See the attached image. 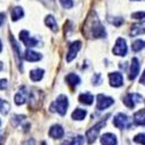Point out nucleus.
Masks as SVG:
<instances>
[{
  "label": "nucleus",
  "instance_id": "nucleus-1",
  "mask_svg": "<svg viewBox=\"0 0 145 145\" xmlns=\"http://www.w3.org/2000/svg\"><path fill=\"white\" fill-rule=\"evenodd\" d=\"M84 34H85V37H86V36H92L93 39L106 37L105 27L101 25V22L98 19V16L94 15V13H92L88 16V19L86 20Z\"/></svg>",
  "mask_w": 145,
  "mask_h": 145
},
{
  "label": "nucleus",
  "instance_id": "nucleus-2",
  "mask_svg": "<svg viewBox=\"0 0 145 145\" xmlns=\"http://www.w3.org/2000/svg\"><path fill=\"white\" fill-rule=\"evenodd\" d=\"M67 107H69V99H67L66 95L62 94V95H59L58 98L51 103L50 110L58 113L60 116H64V115L66 114Z\"/></svg>",
  "mask_w": 145,
  "mask_h": 145
},
{
  "label": "nucleus",
  "instance_id": "nucleus-3",
  "mask_svg": "<svg viewBox=\"0 0 145 145\" xmlns=\"http://www.w3.org/2000/svg\"><path fill=\"white\" fill-rule=\"evenodd\" d=\"M109 116H110V114H107L105 118L100 120L95 125H93L91 129H88V130L86 131V139H87V143H88V144H92V143L95 142V139L98 138V136H99L100 130L106 125V123H107V118L109 117Z\"/></svg>",
  "mask_w": 145,
  "mask_h": 145
},
{
  "label": "nucleus",
  "instance_id": "nucleus-4",
  "mask_svg": "<svg viewBox=\"0 0 145 145\" xmlns=\"http://www.w3.org/2000/svg\"><path fill=\"white\" fill-rule=\"evenodd\" d=\"M112 105H114V99L110 96H106L103 94L96 95V109L98 110H105L107 108H109Z\"/></svg>",
  "mask_w": 145,
  "mask_h": 145
},
{
  "label": "nucleus",
  "instance_id": "nucleus-5",
  "mask_svg": "<svg viewBox=\"0 0 145 145\" xmlns=\"http://www.w3.org/2000/svg\"><path fill=\"white\" fill-rule=\"evenodd\" d=\"M143 98H142V95L138 94V93H128L124 95V98H123V103L130 108V109H132V108H135V106L139 102H142Z\"/></svg>",
  "mask_w": 145,
  "mask_h": 145
},
{
  "label": "nucleus",
  "instance_id": "nucleus-6",
  "mask_svg": "<svg viewBox=\"0 0 145 145\" xmlns=\"http://www.w3.org/2000/svg\"><path fill=\"white\" fill-rule=\"evenodd\" d=\"M127 52H128V46H127V42L122 37H118L115 42V45L113 48V54L116 55V56H127Z\"/></svg>",
  "mask_w": 145,
  "mask_h": 145
},
{
  "label": "nucleus",
  "instance_id": "nucleus-7",
  "mask_svg": "<svg viewBox=\"0 0 145 145\" xmlns=\"http://www.w3.org/2000/svg\"><path fill=\"white\" fill-rule=\"evenodd\" d=\"M20 40L27 48L37 46V44H39V40L31 37L28 30H21L20 31Z\"/></svg>",
  "mask_w": 145,
  "mask_h": 145
},
{
  "label": "nucleus",
  "instance_id": "nucleus-8",
  "mask_svg": "<svg viewBox=\"0 0 145 145\" xmlns=\"http://www.w3.org/2000/svg\"><path fill=\"white\" fill-rule=\"evenodd\" d=\"M128 122H129V118H128V116H127L125 114H123V113L116 114V115L114 116V118H113V124H114V127H116V128L120 129V130L124 129V128L128 125Z\"/></svg>",
  "mask_w": 145,
  "mask_h": 145
},
{
  "label": "nucleus",
  "instance_id": "nucleus-9",
  "mask_svg": "<svg viewBox=\"0 0 145 145\" xmlns=\"http://www.w3.org/2000/svg\"><path fill=\"white\" fill-rule=\"evenodd\" d=\"M28 96H30V92H29V89H28L26 86L21 87V88H20V91H19V92L15 94V96H14L15 105H18V106L23 105V103H25V102L27 101Z\"/></svg>",
  "mask_w": 145,
  "mask_h": 145
},
{
  "label": "nucleus",
  "instance_id": "nucleus-10",
  "mask_svg": "<svg viewBox=\"0 0 145 145\" xmlns=\"http://www.w3.org/2000/svg\"><path fill=\"white\" fill-rule=\"evenodd\" d=\"M80 48H81V42L80 41H74L73 43H71V45L69 46L67 55H66V62L67 63L72 62V60L76 58L78 51L80 50Z\"/></svg>",
  "mask_w": 145,
  "mask_h": 145
},
{
  "label": "nucleus",
  "instance_id": "nucleus-11",
  "mask_svg": "<svg viewBox=\"0 0 145 145\" xmlns=\"http://www.w3.org/2000/svg\"><path fill=\"white\" fill-rule=\"evenodd\" d=\"M108 78H109V82L112 87H121L123 85L124 79L122 73H120V72H112L108 76Z\"/></svg>",
  "mask_w": 145,
  "mask_h": 145
},
{
  "label": "nucleus",
  "instance_id": "nucleus-12",
  "mask_svg": "<svg viewBox=\"0 0 145 145\" xmlns=\"http://www.w3.org/2000/svg\"><path fill=\"white\" fill-rule=\"evenodd\" d=\"M139 69H140V64L139 60L135 57L131 60V65H130V73H129V80H135L136 77L139 73Z\"/></svg>",
  "mask_w": 145,
  "mask_h": 145
},
{
  "label": "nucleus",
  "instance_id": "nucleus-13",
  "mask_svg": "<svg viewBox=\"0 0 145 145\" xmlns=\"http://www.w3.org/2000/svg\"><path fill=\"white\" fill-rule=\"evenodd\" d=\"M49 136L55 139H60L64 137V129L59 124H54L49 130Z\"/></svg>",
  "mask_w": 145,
  "mask_h": 145
},
{
  "label": "nucleus",
  "instance_id": "nucleus-14",
  "mask_svg": "<svg viewBox=\"0 0 145 145\" xmlns=\"http://www.w3.org/2000/svg\"><path fill=\"white\" fill-rule=\"evenodd\" d=\"M100 142L102 145H116L117 144V138L114 134L112 132H107V134H103L100 138Z\"/></svg>",
  "mask_w": 145,
  "mask_h": 145
},
{
  "label": "nucleus",
  "instance_id": "nucleus-15",
  "mask_svg": "<svg viewBox=\"0 0 145 145\" xmlns=\"http://www.w3.org/2000/svg\"><path fill=\"white\" fill-rule=\"evenodd\" d=\"M140 34H145V21L139 22V23H135V25L131 26V30H130L131 36H137Z\"/></svg>",
  "mask_w": 145,
  "mask_h": 145
},
{
  "label": "nucleus",
  "instance_id": "nucleus-16",
  "mask_svg": "<svg viewBox=\"0 0 145 145\" xmlns=\"http://www.w3.org/2000/svg\"><path fill=\"white\" fill-rule=\"evenodd\" d=\"M25 59L28 60V62H39L40 59H42V55L28 49L25 52Z\"/></svg>",
  "mask_w": 145,
  "mask_h": 145
},
{
  "label": "nucleus",
  "instance_id": "nucleus-17",
  "mask_svg": "<svg viewBox=\"0 0 145 145\" xmlns=\"http://www.w3.org/2000/svg\"><path fill=\"white\" fill-rule=\"evenodd\" d=\"M79 102L82 103V105H86V106H91L94 101V96L91 94V93H82L79 95L78 98Z\"/></svg>",
  "mask_w": 145,
  "mask_h": 145
},
{
  "label": "nucleus",
  "instance_id": "nucleus-18",
  "mask_svg": "<svg viewBox=\"0 0 145 145\" xmlns=\"http://www.w3.org/2000/svg\"><path fill=\"white\" fill-rule=\"evenodd\" d=\"M23 14H25V12H23L22 7L16 6V7H14L13 9H12V12H10V20L15 22V21L20 20L23 16Z\"/></svg>",
  "mask_w": 145,
  "mask_h": 145
},
{
  "label": "nucleus",
  "instance_id": "nucleus-19",
  "mask_svg": "<svg viewBox=\"0 0 145 145\" xmlns=\"http://www.w3.org/2000/svg\"><path fill=\"white\" fill-rule=\"evenodd\" d=\"M134 122L137 125H145V109H140L134 115Z\"/></svg>",
  "mask_w": 145,
  "mask_h": 145
},
{
  "label": "nucleus",
  "instance_id": "nucleus-20",
  "mask_svg": "<svg viewBox=\"0 0 145 145\" xmlns=\"http://www.w3.org/2000/svg\"><path fill=\"white\" fill-rule=\"evenodd\" d=\"M65 80H66V82L69 84V85L72 86V87L78 86L79 84H80V78H79V76H77L76 73H70V74H67V76L65 77Z\"/></svg>",
  "mask_w": 145,
  "mask_h": 145
},
{
  "label": "nucleus",
  "instance_id": "nucleus-21",
  "mask_svg": "<svg viewBox=\"0 0 145 145\" xmlns=\"http://www.w3.org/2000/svg\"><path fill=\"white\" fill-rule=\"evenodd\" d=\"M87 115V112L85 109H81V108H77V109L73 110V113H72L71 117L72 120H76V121H82L84 118L86 117Z\"/></svg>",
  "mask_w": 145,
  "mask_h": 145
},
{
  "label": "nucleus",
  "instance_id": "nucleus-22",
  "mask_svg": "<svg viewBox=\"0 0 145 145\" xmlns=\"http://www.w3.org/2000/svg\"><path fill=\"white\" fill-rule=\"evenodd\" d=\"M45 25L49 27L54 33H57V31H58L57 21H56V19H55L52 15H48V16L45 18Z\"/></svg>",
  "mask_w": 145,
  "mask_h": 145
},
{
  "label": "nucleus",
  "instance_id": "nucleus-23",
  "mask_svg": "<svg viewBox=\"0 0 145 145\" xmlns=\"http://www.w3.org/2000/svg\"><path fill=\"white\" fill-rule=\"evenodd\" d=\"M30 79L33 81H40L43 76H44V70L42 69H35V70H31L30 71Z\"/></svg>",
  "mask_w": 145,
  "mask_h": 145
},
{
  "label": "nucleus",
  "instance_id": "nucleus-24",
  "mask_svg": "<svg viewBox=\"0 0 145 145\" xmlns=\"http://www.w3.org/2000/svg\"><path fill=\"white\" fill-rule=\"evenodd\" d=\"M144 48H145V41H142V40H136L131 44V49L134 52H138L142 49H144Z\"/></svg>",
  "mask_w": 145,
  "mask_h": 145
},
{
  "label": "nucleus",
  "instance_id": "nucleus-25",
  "mask_svg": "<svg viewBox=\"0 0 145 145\" xmlns=\"http://www.w3.org/2000/svg\"><path fill=\"white\" fill-rule=\"evenodd\" d=\"M84 137L82 136H77L74 138H72L71 140H66L63 143V145H82L84 144Z\"/></svg>",
  "mask_w": 145,
  "mask_h": 145
},
{
  "label": "nucleus",
  "instance_id": "nucleus-26",
  "mask_svg": "<svg viewBox=\"0 0 145 145\" xmlns=\"http://www.w3.org/2000/svg\"><path fill=\"white\" fill-rule=\"evenodd\" d=\"M9 109H10V105L7 101L0 99V113H1L3 115H7Z\"/></svg>",
  "mask_w": 145,
  "mask_h": 145
},
{
  "label": "nucleus",
  "instance_id": "nucleus-27",
  "mask_svg": "<svg viewBox=\"0 0 145 145\" xmlns=\"http://www.w3.org/2000/svg\"><path fill=\"white\" fill-rule=\"evenodd\" d=\"M108 20V22H109V23H112V25H114L115 27H120L121 25H122V23L124 22V20H123V18H108L107 19Z\"/></svg>",
  "mask_w": 145,
  "mask_h": 145
},
{
  "label": "nucleus",
  "instance_id": "nucleus-28",
  "mask_svg": "<svg viewBox=\"0 0 145 145\" xmlns=\"http://www.w3.org/2000/svg\"><path fill=\"white\" fill-rule=\"evenodd\" d=\"M134 142L137 144H142L145 145V134H138L134 137Z\"/></svg>",
  "mask_w": 145,
  "mask_h": 145
},
{
  "label": "nucleus",
  "instance_id": "nucleus-29",
  "mask_svg": "<svg viewBox=\"0 0 145 145\" xmlns=\"http://www.w3.org/2000/svg\"><path fill=\"white\" fill-rule=\"evenodd\" d=\"M92 82H93V85H100V84L102 82V78H101V76L99 74V73H95L94 76H93V78H92Z\"/></svg>",
  "mask_w": 145,
  "mask_h": 145
},
{
  "label": "nucleus",
  "instance_id": "nucleus-30",
  "mask_svg": "<svg viewBox=\"0 0 145 145\" xmlns=\"http://www.w3.org/2000/svg\"><path fill=\"white\" fill-rule=\"evenodd\" d=\"M59 3L64 8H72L73 7V1H72V0H59Z\"/></svg>",
  "mask_w": 145,
  "mask_h": 145
},
{
  "label": "nucleus",
  "instance_id": "nucleus-31",
  "mask_svg": "<svg viewBox=\"0 0 145 145\" xmlns=\"http://www.w3.org/2000/svg\"><path fill=\"white\" fill-rule=\"evenodd\" d=\"M131 18L132 19H137V20L144 19L145 18V12H136V13H132L131 14Z\"/></svg>",
  "mask_w": 145,
  "mask_h": 145
},
{
  "label": "nucleus",
  "instance_id": "nucleus-32",
  "mask_svg": "<svg viewBox=\"0 0 145 145\" xmlns=\"http://www.w3.org/2000/svg\"><path fill=\"white\" fill-rule=\"evenodd\" d=\"M6 87H7V80L0 79V89H6Z\"/></svg>",
  "mask_w": 145,
  "mask_h": 145
},
{
  "label": "nucleus",
  "instance_id": "nucleus-33",
  "mask_svg": "<svg viewBox=\"0 0 145 145\" xmlns=\"http://www.w3.org/2000/svg\"><path fill=\"white\" fill-rule=\"evenodd\" d=\"M139 82L142 84V85H145V70H144L143 74H142V77H140V79H139Z\"/></svg>",
  "mask_w": 145,
  "mask_h": 145
},
{
  "label": "nucleus",
  "instance_id": "nucleus-34",
  "mask_svg": "<svg viewBox=\"0 0 145 145\" xmlns=\"http://www.w3.org/2000/svg\"><path fill=\"white\" fill-rule=\"evenodd\" d=\"M4 21H5V14L4 13H0V26L3 25Z\"/></svg>",
  "mask_w": 145,
  "mask_h": 145
},
{
  "label": "nucleus",
  "instance_id": "nucleus-35",
  "mask_svg": "<svg viewBox=\"0 0 145 145\" xmlns=\"http://www.w3.org/2000/svg\"><path fill=\"white\" fill-rule=\"evenodd\" d=\"M4 144V135H3V132L0 131V145H3Z\"/></svg>",
  "mask_w": 145,
  "mask_h": 145
},
{
  "label": "nucleus",
  "instance_id": "nucleus-36",
  "mask_svg": "<svg viewBox=\"0 0 145 145\" xmlns=\"http://www.w3.org/2000/svg\"><path fill=\"white\" fill-rule=\"evenodd\" d=\"M3 51V44H1V41H0V52Z\"/></svg>",
  "mask_w": 145,
  "mask_h": 145
},
{
  "label": "nucleus",
  "instance_id": "nucleus-37",
  "mask_svg": "<svg viewBox=\"0 0 145 145\" xmlns=\"http://www.w3.org/2000/svg\"><path fill=\"white\" fill-rule=\"evenodd\" d=\"M3 67H4V66H3V63H1V62H0V71H1V70H3Z\"/></svg>",
  "mask_w": 145,
  "mask_h": 145
},
{
  "label": "nucleus",
  "instance_id": "nucleus-38",
  "mask_svg": "<svg viewBox=\"0 0 145 145\" xmlns=\"http://www.w3.org/2000/svg\"><path fill=\"white\" fill-rule=\"evenodd\" d=\"M0 125H1V120H0Z\"/></svg>",
  "mask_w": 145,
  "mask_h": 145
},
{
  "label": "nucleus",
  "instance_id": "nucleus-39",
  "mask_svg": "<svg viewBox=\"0 0 145 145\" xmlns=\"http://www.w3.org/2000/svg\"><path fill=\"white\" fill-rule=\"evenodd\" d=\"M135 1H139V0H135Z\"/></svg>",
  "mask_w": 145,
  "mask_h": 145
}]
</instances>
